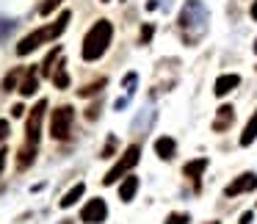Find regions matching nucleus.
Here are the masks:
<instances>
[{"label":"nucleus","mask_w":257,"mask_h":224,"mask_svg":"<svg viewBox=\"0 0 257 224\" xmlns=\"http://www.w3.org/2000/svg\"><path fill=\"white\" fill-rule=\"evenodd\" d=\"M180 34H183L185 45H196L202 36L207 34V9L202 6V0H188L180 14Z\"/></svg>","instance_id":"f257e3e1"},{"label":"nucleus","mask_w":257,"mask_h":224,"mask_svg":"<svg viewBox=\"0 0 257 224\" xmlns=\"http://www.w3.org/2000/svg\"><path fill=\"white\" fill-rule=\"evenodd\" d=\"M72 20V14L69 12H64L61 17L56 20V23H50V25H45V28H39V31H34V34H28V36H23L20 39V45H17V56H28V53H34L39 45H45V42H53V39H58V36L67 31V23Z\"/></svg>","instance_id":"f03ea898"},{"label":"nucleus","mask_w":257,"mask_h":224,"mask_svg":"<svg viewBox=\"0 0 257 224\" xmlns=\"http://www.w3.org/2000/svg\"><path fill=\"white\" fill-rule=\"evenodd\" d=\"M111 36H113V25L108 23V20H97L83 39V50H80L83 53V61H97V58H102V53L111 45Z\"/></svg>","instance_id":"7ed1b4c3"},{"label":"nucleus","mask_w":257,"mask_h":224,"mask_svg":"<svg viewBox=\"0 0 257 224\" xmlns=\"http://www.w3.org/2000/svg\"><path fill=\"white\" fill-rule=\"evenodd\" d=\"M139 158H141V147H139V144H130L127 150L122 152V158H119V161L113 163L111 169H108V174L102 177V183H105V185H113L116 180H122L124 174H127L130 169L136 166V163H139Z\"/></svg>","instance_id":"20e7f679"},{"label":"nucleus","mask_w":257,"mask_h":224,"mask_svg":"<svg viewBox=\"0 0 257 224\" xmlns=\"http://www.w3.org/2000/svg\"><path fill=\"white\" fill-rule=\"evenodd\" d=\"M72 122H75V108L72 105H61L53 111L50 117V136L56 141H67L72 133Z\"/></svg>","instance_id":"39448f33"},{"label":"nucleus","mask_w":257,"mask_h":224,"mask_svg":"<svg viewBox=\"0 0 257 224\" xmlns=\"http://www.w3.org/2000/svg\"><path fill=\"white\" fill-rule=\"evenodd\" d=\"M45 111H47V102L39 100L28 114V122H25V144L36 147L39 144V136H42V119H45Z\"/></svg>","instance_id":"423d86ee"},{"label":"nucleus","mask_w":257,"mask_h":224,"mask_svg":"<svg viewBox=\"0 0 257 224\" xmlns=\"http://www.w3.org/2000/svg\"><path fill=\"white\" fill-rule=\"evenodd\" d=\"M108 216V205L105 199H89L83 205V210H80V218H83L86 224H102Z\"/></svg>","instance_id":"0eeeda50"},{"label":"nucleus","mask_w":257,"mask_h":224,"mask_svg":"<svg viewBox=\"0 0 257 224\" xmlns=\"http://www.w3.org/2000/svg\"><path fill=\"white\" fill-rule=\"evenodd\" d=\"M257 188V174L254 172H246L240 174V177H235L232 183L224 188V194L227 196H238V194H246V191H254Z\"/></svg>","instance_id":"6e6552de"},{"label":"nucleus","mask_w":257,"mask_h":224,"mask_svg":"<svg viewBox=\"0 0 257 224\" xmlns=\"http://www.w3.org/2000/svg\"><path fill=\"white\" fill-rule=\"evenodd\" d=\"M232 122H235V108L232 105H221L216 111V119H213V130H216V133H224V130H229Z\"/></svg>","instance_id":"1a4fd4ad"},{"label":"nucleus","mask_w":257,"mask_h":224,"mask_svg":"<svg viewBox=\"0 0 257 224\" xmlns=\"http://www.w3.org/2000/svg\"><path fill=\"white\" fill-rule=\"evenodd\" d=\"M238 83H240L238 75H218L213 91H216V97H224V94H229L232 89H238Z\"/></svg>","instance_id":"9d476101"},{"label":"nucleus","mask_w":257,"mask_h":224,"mask_svg":"<svg viewBox=\"0 0 257 224\" xmlns=\"http://www.w3.org/2000/svg\"><path fill=\"white\" fill-rule=\"evenodd\" d=\"M174 152H177V144H174V139L163 136V139H158V141H155V155L161 158V161H172Z\"/></svg>","instance_id":"9b49d317"},{"label":"nucleus","mask_w":257,"mask_h":224,"mask_svg":"<svg viewBox=\"0 0 257 224\" xmlns=\"http://www.w3.org/2000/svg\"><path fill=\"white\" fill-rule=\"evenodd\" d=\"M36 89H39V75H36V67H31L25 72V80L20 83V94L31 97V94H36Z\"/></svg>","instance_id":"f8f14e48"},{"label":"nucleus","mask_w":257,"mask_h":224,"mask_svg":"<svg viewBox=\"0 0 257 224\" xmlns=\"http://www.w3.org/2000/svg\"><path fill=\"white\" fill-rule=\"evenodd\" d=\"M136 191H139V177L127 174V177L122 180V185H119V199H122V202H130V199L136 196Z\"/></svg>","instance_id":"ddd939ff"},{"label":"nucleus","mask_w":257,"mask_h":224,"mask_svg":"<svg viewBox=\"0 0 257 224\" xmlns=\"http://www.w3.org/2000/svg\"><path fill=\"white\" fill-rule=\"evenodd\" d=\"M136 83H139V75H136V72H127V78H124V89H127V94H124L122 100H116V111H122V108L130 102V97L136 94Z\"/></svg>","instance_id":"4468645a"},{"label":"nucleus","mask_w":257,"mask_h":224,"mask_svg":"<svg viewBox=\"0 0 257 224\" xmlns=\"http://www.w3.org/2000/svg\"><path fill=\"white\" fill-rule=\"evenodd\" d=\"M83 191H86V185H83V183H75L72 188H69L67 194H64V199L58 202V205H61V207H72L75 202H78L80 196H83Z\"/></svg>","instance_id":"2eb2a0df"},{"label":"nucleus","mask_w":257,"mask_h":224,"mask_svg":"<svg viewBox=\"0 0 257 224\" xmlns=\"http://www.w3.org/2000/svg\"><path fill=\"white\" fill-rule=\"evenodd\" d=\"M254 139H257V111L251 114L249 125H246V128H243V133H240V147H249Z\"/></svg>","instance_id":"dca6fc26"},{"label":"nucleus","mask_w":257,"mask_h":224,"mask_svg":"<svg viewBox=\"0 0 257 224\" xmlns=\"http://www.w3.org/2000/svg\"><path fill=\"white\" fill-rule=\"evenodd\" d=\"M205 169H207V161H205V158H196V161L185 163V177H191V180H199Z\"/></svg>","instance_id":"f3484780"},{"label":"nucleus","mask_w":257,"mask_h":224,"mask_svg":"<svg viewBox=\"0 0 257 224\" xmlns=\"http://www.w3.org/2000/svg\"><path fill=\"white\" fill-rule=\"evenodd\" d=\"M53 83H56L58 89H67V86H69V75H67V69H64V64L53 72Z\"/></svg>","instance_id":"a211bd4d"},{"label":"nucleus","mask_w":257,"mask_h":224,"mask_svg":"<svg viewBox=\"0 0 257 224\" xmlns=\"http://www.w3.org/2000/svg\"><path fill=\"white\" fill-rule=\"evenodd\" d=\"M34 155H36V147H31V144H25L23 150H20V166H28V163H34Z\"/></svg>","instance_id":"6ab92c4d"},{"label":"nucleus","mask_w":257,"mask_h":224,"mask_svg":"<svg viewBox=\"0 0 257 224\" xmlns=\"http://www.w3.org/2000/svg\"><path fill=\"white\" fill-rule=\"evenodd\" d=\"M58 56H61V47H53V50L47 53L45 64H42V72H45V75H50V72H53V61H56Z\"/></svg>","instance_id":"aec40b11"},{"label":"nucleus","mask_w":257,"mask_h":224,"mask_svg":"<svg viewBox=\"0 0 257 224\" xmlns=\"http://www.w3.org/2000/svg\"><path fill=\"white\" fill-rule=\"evenodd\" d=\"M17 78H20V69L9 72L6 78H3V91H14V86H17Z\"/></svg>","instance_id":"412c9836"},{"label":"nucleus","mask_w":257,"mask_h":224,"mask_svg":"<svg viewBox=\"0 0 257 224\" xmlns=\"http://www.w3.org/2000/svg\"><path fill=\"white\" fill-rule=\"evenodd\" d=\"M102 86H105V78H100L97 83H89L86 89H80V97H91V94H97V91H100Z\"/></svg>","instance_id":"4be33fe9"},{"label":"nucleus","mask_w":257,"mask_h":224,"mask_svg":"<svg viewBox=\"0 0 257 224\" xmlns=\"http://www.w3.org/2000/svg\"><path fill=\"white\" fill-rule=\"evenodd\" d=\"M58 6H61V0H45V3L39 6V14H42V17H47V14H53Z\"/></svg>","instance_id":"5701e85b"},{"label":"nucleus","mask_w":257,"mask_h":224,"mask_svg":"<svg viewBox=\"0 0 257 224\" xmlns=\"http://www.w3.org/2000/svg\"><path fill=\"white\" fill-rule=\"evenodd\" d=\"M188 221H191L188 213H172V216L166 218V224H188Z\"/></svg>","instance_id":"b1692460"},{"label":"nucleus","mask_w":257,"mask_h":224,"mask_svg":"<svg viewBox=\"0 0 257 224\" xmlns=\"http://www.w3.org/2000/svg\"><path fill=\"white\" fill-rule=\"evenodd\" d=\"M9 133H12V128H9V119H0V144L9 139Z\"/></svg>","instance_id":"393cba45"},{"label":"nucleus","mask_w":257,"mask_h":224,"mask_svg":"<svg viewBox=\"0 0 257 224\" xmlns=\"http://www.w3.org/2000/svg\"><path fill=\"white\" fill-rule=\"evenodd\" d=\"M152 34H155V28H152V25H144V28H141V42H150Z\"/></svg>","instance_id":"a878e982"},{"label":"nucleus","mask_w":257,"mask_h":224,"mask_svg":"<svg viewBox=\"0 0 257 224\" xmlns=\"http://www.w3.org/2000/svg\"><path fill=\"white\" fill-rule=\"evenodd\" d=\"M113 147H116V139H108V147H105V150H102V158H111Z\"/></svg>","instance_id":"bb28decb"},{"label":"nucleus","mask_w":257,"mask_h":224,"mask_svg":"<svg viewBox=\"0 0 257 224\" xmlns=\"http://www.w3.org/2000/svg\"><path fill=\"white\" fill-rule=\"evenodd\" d=\"M6 158H9V150H0V174H3V166H6Z\"/></svg>","instance_id":"cd10ccee"},{"label":"nucleus","mask_w":257,"mask_h":224,"mask_svg":"<svg viewBox=\"0 0 257 224\" xmlns=\"http://www.w3.org/2000/svg\"><path fill=\"white\" fill-rule=\"evenodd\" d=\"M97 114H100V105H91L89 111H86V117H89V119H97Z\"/></svg>","instance_id":"c85d7f7f"},{"label":"nucleus","mask_w":257,"mask_h":224,"mask_svg":"<svg viewBox=\"0 0 257 224\" xmlns=\"http://www.w3.org/2000/svg\"><path fill=\"white\" fill-rule=\"evenodd\" d=\"M12 114H14V117H23L25 108H23V105H14V108H12Z\"/></svg>","instance_id":"c756f323"},{"label":"nucleus","mask_w":257,"mask_h":224,"mask_svg":"<svg viewBox=\"0 0 257 224\" xmlns=\"http://www.w3.org/2000/svg\"><path fill=\"white\" fill-rule=\"evenodd\" d=\"M240 224H251V213H243V216H240Z\"/></svg>","instance_id":"7c9ffc66"},{"label":"nucleus","mask_w":257,"mask_h":224,"mask_svg":"<svg viewBox=\"0 0 257 224\" xmlns=\"http://www.w3.org/2000/svg\"><path fill=\"white\" fill-rule=\"evenodd\" d=\"M249 14H251V20H254V23H257V0H254V3H251V12H249Z\"/></svg>","instance_id":"2f4dec72"},{"label":"nucleus","mask_w":257,"mask_h":224,"mask_svg":"<svg viewBox=\"0 0 257 224\" xmlns=\"http://www.w3.org/2000/svg\"><path fill=\"white\" fill-rule=\"evenodd\" d=\"M254 53H257V42H254Z\"/></svg>","instance_id":"473e14b6"},{"label":"nucleus","mask_w":257,"mask_h":224,"mask_svg":"<svg viewBox=\"0 0 257 224\" xmlns=\"http://www.w3.org/2000/svg\"><path fill=\"white\" fill-rule=\"evenodd\" d=\"M207 224H218V221H207Z\"/></svg>","instance_id":"72a5a7b5"},{"label":"nucleus","mask_w":257,"mask_h":224,"mask_svg":"<svg viewBox=\"0 0 257 224\" xmlns=\"http://www.w3.org/2000/svg\"><path fill=\"white\" fill-rule=\"evenodd\" d=\"M102 3H108V0H102Z\"/></svg>","instance_id":"f704fd0d"}]
</instances>
